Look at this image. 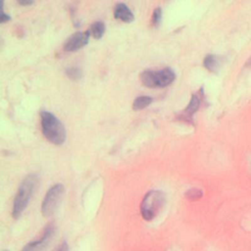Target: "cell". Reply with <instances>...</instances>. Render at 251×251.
Wrapping results in <instances>:
<instances>
[{
	"mask_svg": "<svg viewBox=\"0 0 251 251\" xmlns=\"http://www.w3.org/2000/svg\"><path fill=\"white\" fill-rule=\"evenodd\" d=\"M38 184V176L36 174H29L22 181L13 203L12 216L14 219L20 218L23 212L27 207L32 194L34 193Z\"/></svg>",
	"mask_w": 251,
	"mask_h": 251,
	"instance_id": "cell-1",
	"label": "cell"
},
{
	"mask_svg": "<svg viewBox=\"0 0 251 251\" xmlns=\"http://www.w3.org/2000/svg\"><path fill=\"white\" fill-rule=\"evenodd\" d=\"M40 122L42 133L49 142L56 145L65 142L67 136L66 128L56 116L43 111L40 113Z\"/></svg>",
	"mask_w": 251,
	"mask_h": 251,
	"instance_id": "cell-2",
	"label": "cell"
},
{
	"mask_svg": "<svg viewBox=\"0 0 251 251\" xmlns=\"http://www.w3.org/2000/svg\"><path fill=\"white\" fill-rule=\"evenodd\" d=\"M166 202V196L163 191L152 189L145 194L140 205V212L145 221H152L162 210Z\"/></svg>",
	"mask_w": 251,
	"mask_h": 251,
	"instance_id": "cell-3",
	"label": "cell"
},
{
	"mask_svg": "<svg viewBox=\"0 0 251 251\" xmlns=\"http://www.w3.org/2000/svg\"><path fill=\"white\" fill-rule=\"evenodd\" d=\"M176 78L175 72L170 68L162 70H145L140 74V80L143 85L149 88H162L171 84Z\"/></svg>",
	"mask_w": 251,
	"mask_h": 251,
	"instance_id": "cell-4",
	"label": "cell"
},
{
	"mask_svg": "<svg viewBox=\"0 0 251 251\" xmlns=\"http://www.w3.org/2000/svg\"><path fill=\"white\" fill-rule=\"evenodd\" d=\"M64 192L65 187L61 183L54 184L48 189L41 205V213L45 218H49L55 213L63 198Z\"/></svg>",
	"mask_w": 251,
	"mask_h": 251,
	"instance_id": "cell-5",
	"label": "cell"
},
{
	"mask_svg": "<svg viewBox=\"0 0 251 251\" xmlns=\"http://www.w3.org/2000/svg\"><path fill=\"white\" fill-rule=\"evenodd\" d=\"M55 231V226L53 224H49L44 228V231L40 237V239L28 242L24 246L22 251H42L52 238Z\"/></svg>",
	"mask_w": 251,
	"mask_h": 251,
	"instance_id": "cell-6",
	"label": "cell"
},
{
	"mask_svg": "<svg viewBox=\"0 0 251 251\" xmlns=\"http://www.w3.org/2000/svg\"><path fill=\"white\" fill-rule=\"evenodd\" d=\"M89 30L83 32H75L70 36L64 44V50L68 52L76 51L85 46L89 41Z\"/></svg>",
	"mask_w": 251,
	"mask_h": 251,
	"instance_id": "cell-7",
	"label": "cell"
},
{
	"mask_svg": "<svg viewBox=\"0 0 251 251\" xmlns=\"http://www.w3.org/2000/svg\"><path fill=\"white\" fill-rule=\"evenodd\" d=\"M202 98H203V88L200 89L199 93H194L191 96V99H190L187 107L179 115V119L182 121H185L186 123L192 124V117L199 109V107L201 105Z\"/></svg>",
	"mask_w": 251,
	"mask_h": 251,
	"instance_id": "cell-8",
	"label": "cell"
},
{
	"mask_svg": "<svg viewBox=\"0 0 251 251\" xmlns=\"http://www.w3.org/2000/svg\"><path fill=\"white\" fill-rule=\"evenodd\" d=\"M114 16L116 19L124 23H131L134 20V16L130 9L124 3H118L115 6Z\"/></svg>",
	"mask_w": 251,
	"mask_h": 251,
	"instance_id": "cell-9",
	"label": "cell"
},
{
	"mask_svg": "<svg viewBox=\"0 0 251 251\" xmlns=\"http://www.w3.org/2000/svg\"><path fill=\"white\" fill-rule=\"evenodd\" d=\"M204 67L213 73H216L221 66V57L215 54H208L203 60Z\"/></svg>",
	"mask_w": 251,
	"mask_h": 251,
	"instance_id": "cell-10",
	"label": "cell"
},
{
	"mask_svg": "<svg viewBox=\"0 0 251 251\" xmlns=\"http://www.w3.org/2000/svg\"><path fill=\"white\" fill-rule=\"evenodd\" d=\"M153 102V98L150 96H139L134 99L132 103V109L135 111L142 110L146 108L148 105H150Z\"/></svg>",
	"mask_w": 251,
	"mask_h": 251,
	"instance_id": "cell-11",
	"label": "cell"
},
{
	"mask_svg": "<svg viewBox=\"0 0 251 251\" xmlns=\"http://www.w3.org/2000/svg\"><path fill=\"white\" fill-rule=\"evenodd\" d=\"M89 32L90 34L95 38V39H99L104 35L105 32V25L103 22H95L91 25L90 28H89Z\"/></svg>",
	"mask_w": 251,
	"mask_h": 251,
	"instance_id": "cell-12",
	"label": "cell"
},
{
	"mask_svg": "<svg viewBox=\"0 0 251 251\" xmlns=\"http://www.w3.org/2000/svg\"><path fill=\"white\" fill-rule=\"evenodd\" d=\"M66 75L69 78L73 79V80H77L79 78H81L82 76V72L79 68L76 67H72V68H68L66 70Z\"/></svg>",
	"mask_w": 251,
	"mask_h": 251,
	"instance_id": "cell-13",
	"label": "cell"
},
{
	"mask_svg": "<svg viewBox=\"0 0 251 251\" xmlns=\"http://www.w3.org/2000/svg\"><path fill=\"white\" fill-rule=\"evenodd\" d=\"M162 21V9L161 7H157L152 15V25L154 27H158Z\"/></svg>",
	"mask_w": 251,
	"mask_h": 251,
	"instance_id": "cell-14",
	"label": "cell"
},
{
	"mask_svg": "<svg viewBox=\"0 0 251 251\" xmlns=\"http://www.w3.org/2000/svg\"><path fill=\"white\" fill-rule=\"evenodd\" d=\"M186 198L190 199V200H196L201 198L202 196V191L198 188H190L187 192H186Z\"/></svg>",
	"mask_w": 251,
	"mask_h": 251,
	"instance_id": "cell-15",
	"label": "cell"
},
{
	"mask_svg": "<svg viewBox=\"0 0 251 251\" xmlns=\"http://www.w3.org/2000/svg\"><path fill=\"white\" fill-rule=\"evenodd\" d=\"M10 20H11L10 16H9V15H7V14H5V13H4V11H3V3H2V5H1V15H0V22H1L2 24H4V23H6V22H8V21H10Z\"/></svg>",
	"mask_w": 251,
	"mask_h": 251,
	"instance_id": "cell-16",
	"label": "cell"
},
{
	"mask_svg": "<svg viewBox=\"0 0 251 251\" xmlns=\"http://www.w3.org/2000/svg\"><path fill=\"white\" fill-rule=\"evenodd\" d=\"M53 251H69V245L66 241H63L61 242V244Z\"/></svg>",
	"mask_w": 251,
	"mask_h": 251,
	"instance_id": "cell-17",
	"label": "cell"
},
{
	"mask_svg": "<svg viewBox=\"0 0 251 251\" xmlns=\"http://www.w3.org/2000/svg\"><path fill=\"white\" fill-rule=\"evenodd\" d=\"M18 3L22 6H26V5H31L33 3V1H31V0H20V1H18Z\"/></svg>",
	"mask_w": 251,
	"mask_h": 251,
	"instance_id": "cell-18",
	"label": "cell"
},
{
	"mask_svg": "<svg viewBox=\"0 0 251 251\" xmlns=\"http://www.w3.org/2000/svg\"><path fill=\"white\" fill-rule=\"evenodd\" d=\"M245 66H246V67H248V68H251V56H250V57H249V59L246 61Z\"/></svg>",
	"mask_w": 251,
	"mask_h": 251,
	"instance_id": "cell-19",
	"label": "cell"
},
{
	"mask_svg": "<svg viewBox=\"0 0 251 251\" xmlns=\"http://www.w3.org/2000/svg\"><path fill=\"white\" fill-rule=\"evenodd\" d=\"M3 251H7V250H3Z\"/></svg>",
	"mask_w": 251,
	"mask_h": 251,
	"instance_id": "cell-20",
	"label": "cell"
}]
</instances>
